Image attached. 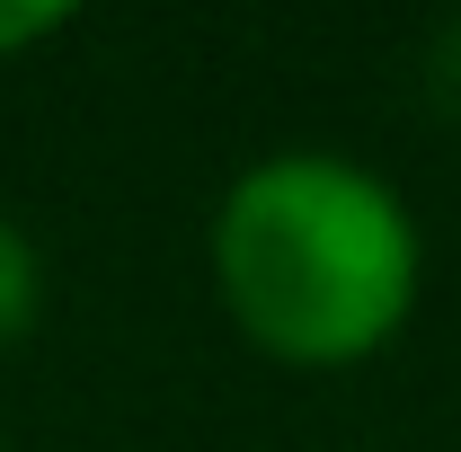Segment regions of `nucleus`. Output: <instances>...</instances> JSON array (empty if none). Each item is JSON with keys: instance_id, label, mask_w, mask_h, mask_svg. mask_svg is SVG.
Returning <instances> with one entry per match:
<instances>
[{"instance_id": "obj_1", "label": "nucleus", "mask_w": 461, "mask_h": 452, "mask_svg": "<svg viewBox=\"0 0 461 452\" xmlns=\"http://www.w3.org/2000/svg\"><path fill=\"white\" fill-rule=\"evenodd\" d=\"M213 293L258 355L346 373L417 320L426 231L373 160L267 151L213 204Z\"/></svg>"}, {"instance_id": "obj_2", "label": "nucleus", "mask_w": 461, "mask_h": 452, "mask_svg": "<svg viewBox=\"0 0 461 452\" xmlns=\"http://www.w3.org/2000/svg\"><path fill=\"white\" fill-rule=\"evenodd\" d=\"M36 320H45V249L0 213V355L27 346Z\"/></svg>"}, {"instance_id": "obj_3", "label": "nucleus", "mask_w": 461, "mask_h": 452, "mask_svg": "<svg viewBox=\"0 0 461 452\" xmlns=\"http://www.w3.org/2000/svg\"><path fill=\"white\" fill-rule=\"evenodd\" d=\"M80 9H89V0H0V62H18V54H36V45H54Z\"/></svg>"}]
</instances>
